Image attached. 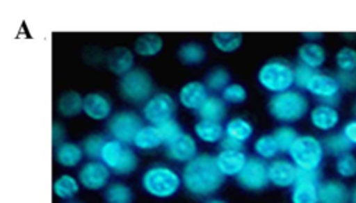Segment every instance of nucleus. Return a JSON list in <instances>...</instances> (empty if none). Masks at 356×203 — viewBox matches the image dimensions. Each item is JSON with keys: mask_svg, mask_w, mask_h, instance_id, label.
I'll use <instances>...</instances> for the list:
<instances>
[{"mask_svg": "<svg viewBox=\"0 0 356 203\" xmlns=\"http://www.w3.org/2000/svg\"><path fill=\"white\" fill-rule=\"evenodd\" d=\"M350 192L348 186L337 179H330L318 185V203H349Z\"/></svg>", "mask_w": 356, "mask_h": 203, "instance_id": "6ab92c4d", "label": "nucleus"}, {"mask_svg": "<svg viewBox=\"0 0 356 203\" xmlns=\"http://www.w3.org/2000/svg\"><path fill=\"white\" fill-rule=\"evenodd\" d=\"M111 171L102 160H89L78 171L79 184L89 190H100L108 185Z\"/></svg>", "mask_w": 356, "mask_h": 203, "instance_id": "f8f14e48", "label": "nucleus"}, {"mask_svg": "<svg viewBox=\"0 0 356 203\" xmlns=\"http://www.w3.org/2000/svg\"><path fill=\"white\" fill-rule=\"evenodd\" d=\"M181 178L184 188L191 195L196 197H207L222 186L225 177L220 172L216 157L202 153L184 165Z\"/></svg>", "mask_w": 356, "mask_h": 203, "instance_id": "f257e3e1", "label": "nucleus"}, {"mask_svg": "<svg viewBox=\"0 0 356 203\" xmlns=\"http://www.w3.org/2000/svg\"><path fill=\"white\" fill-rule=\"evenodd\" d=\"M323 145H324L325 153H328L330 156H334V157H339L342 154L350 153V150L353 147V145L343 136L342 132L331 133V135L325 136L323 139Z\"/></svg>", "mask_w": 356, "mask_h": 203, "instance_id": "2f4dec72", "label": "nucleus"}, {"mask_svg": "<svg viewBox=\"0 0 356 203\" xmlns=\"http://www.w3.org/2000/svg\"><path fill=\"white\" fill-rule=\"evenodd\" d=\"M309 111V100L299 90H286L273 95L268 100V113L284 124H292L302 120Z\"/></svg>", "mask_w": 356, "mask_h": 203, "instance_id": "7ed1b4c3", "label": "nucleus"}, {"mask_svg": "<svg viewBox=\"0 0 356 203\" xmlns=\"http://www.w3.org/2000/svg\"><path fill=\"white\" fill-rule=\"evenodd\" d=\"M118 89L122 99L134 104L146 103L154 95L152 76L140 68H134L122 75Z\"/></svg>", "mask_w": 356, "mask_h": 203, "instance_id": "0eeeda50", "label": "nucleus"}, {"mask_svg": "<svg viewBox=\"0 0 356 203\" xmlns=\"http://www.w3.org/2000/svg\"><path fill=\"white\" fill-rule=\"evenodd\" d=\"M220 149L221 150H243V143L225 135L220 142Z\"/></svg>", "mask_w": 356, "mask_h": 203, "instance_id": "de8ad7c7", "label": "nucleus"}, {"mask_svg": "<svg viewBox=\"0 0 356 203\" xmlns=\"http://www.w3.org/2000/svg\"><path fill=\"white\" fill-rule=\"evenodd\" d=\"M142 127V118L129 110L118 111L113 114L107 121V131L110 136L125 145L134 143V139Z\"/></svg>", "mask_w": 356, "mask_h": 203, "instance_id": "6e6552de", "label": "nucleus"}, {"mask_svg": "<svg viewBox=\"0 0 356 203\" xmlns=\"http://www.w3.org/2000/svg\"><path fill=\"white\" fill-rule=\"evenodd\" d=\"M100 160L115 175H129L138 168L136 153L128 145L113 138L106 140Z\"/></svg>", "mask_w": 356, "mask_h": 203, "instance_id": "423d86ee", "label": "nucleus"}, {"mask_svg": "<svg viewBox=\"0 0 356 203\" xmlns=\"http://www.w3.org/2000/svg\"><path fill=\"white\" fill-rule=\"evenodd\" d=\"M107 67L117 75H125L134 70V53L128 47H114L106 57Z\"/></svg>", "mask_w": 356, "mask_h": 203, "instance_id": "aec40b11", "label": "nucleus"}, {"mask_svg": "<svg viewBox=\"0 0 356 203\" xmlns=\"http://www.w3.org/2000/svg\"><path fill=\"white\" fill-rule=\"evenodd\" d=\"M353 113H355V115H356V103H355V107H353Z\"/></svg>", "mask_w": 356, "mask_h": 203, "instance_id": "5fc2aeb1", "label": "nucleus"}, {"mask_svg": "<svg viewBox=\"0 0 356 203\" xmlns=\"http://www.w3.org/2000/svg\"><path fill=\"white\" fill-rule=\"evenodd\" d=\"M224 131H225V135L227 136H231L242 143L248 142L252 135H253V127L252 124L243 118V117H234L231 118L225 127H224Z\"/></svg>", "mask_w": 356, "mask_h": 203, "instance_id": "c85d7f7f", "label": "nucleus"}, {"mask_svg": "<svg viewBox=\"0 0 356 203\" xmlns=\"http://www.w3.org/2000/svg\"><path fill=\"white\" fill-rule=\"evenodd\" d=\"M309 117L312 125L321 132H330L339 124V111L337 110L335 106L330 104L320 103L314 106Z\"/></svg>", "mask_w": 356, "mask_h": 203, "instance_id": "a211bd4d", "label": "nucleus"}, {"mask_svg": "<svg viewBox=\"0 0 356 203\" xmlns=\"http://www.w3.org/2000/svg\"><path fill=\"white\" fill-rule=\"evenodd\" d=\"M298 167L286 159H274L268 163V179L277 188H292L296 182Z\"/></svg>", "mask_w": 356, "mask_h": 203, "instance_id": "ddd939ff", "label": "nucleus"}, {"mask_svg": "<svg viewBox=\"0 0 356 203\" xmlns=\"http://www.w3.org/2000/svg\"><path fill=\"white\" fill-rule=\"evenodd\" d=\"M79 181L70 175L63 174L53 182V193L63 200H71L79 192Z\"/></svg>", "mask_w": 356, "mask_h": 203, "instance_id": "c756f323", "label": "nucleus"}, {"mask_svg": "<svg viewBox=\"0 0 356 203\" xmlns=\"http://www.w3.org/2000/svg\"><path fill=\"white\" fill-rule=\"evenodd\" d=\"M291 161L302 170H318L324 160L323 140L313 135H299L288 152Z\"/></svg>", "mask_w": 356, "mask_h": 203, "instance_id": "39448f33", "label": "nucleus"}, {"mask_svg": "<svg viewBox=\"0 0 356 203\" xmlns=\"http://www.w3.org/2000/svg\"><path fill=\"white\" fill-rule=\"evenodd\" d=\"M317 72V70H313L305 64H298L295 67V71H293V75H295V86H298L299 89H305L306 90V86L309 85L310 79L313 78V75Z\"/></svg>", "mask_w": 356, "mask_h": 203, "instance_id": "37998d69", "label": "nucleus"}, {"mask_svg": "<svg viewBox=\"0 0 356 203\" xmlns=\"http://www.w3.org/2000/svg\"><path fill=\"white\" fill-rule=\"evenodd\" d=\"M165 156L175 163H189L197 156V145L193 136L184 133L179 139L165 146Z\"/></svg>", "mask_w": 356, "mask_h": 203, "instance_id": "2eb2a0df", "label": "nucleus"}, {"mask_svg": "<svg viewBox=\"0 0 356 203\" xmlns=\"http://www.w3.org/2000/svg\"><path fill=\"white\" fill-rule=\"evenodd\" d=\"M298 58L300 64L317 70L325 63L327 53L324 47L317 42H306L298 49Z\"/></svg>", "mask_w": 356, "mask_h": 203, "instance_id": "4be33fe9", "label": "nucleus"}, {"mask_svg": "<svg viewBox=\"0 0 356 203\" xmlns=\"http://www.w3.org/2000/svg\"><path fill=\"white\" fill-rule=\"evenodd\" d=\"M222 100L225 103H229V104H241L246 100L248 97V93H246V89L245 86H242L241 83H236V82H231L222 92Z\"/></svg>", "mask_w": 356, "mask_h": 203, "instance_id": "79ce46f5", "label": "nucleus"}, {"mask_svg": "<svg viewBox=\"0 0 356 203\" xmlns=\"http://www.w3.org/2000/svg\"><path fill=\"white\" fill-rule=\"evenodd\" d=\"M337 81L341 86V90L355 92L356 90V70L355 71H339L337 74Z\"/></svg>", "mask_w": 356, "mask_h": 203, "instance_id": "c03bdc74", "label": "nucleus"}, {"mask_svg": "<svg viewBox=\"0 0 356 203\" xmlns=\"http://www.w3.org/2000/svg\"><path fill=\"white\" fill-rule=\"evenodd\" d=\"M335 170L341 178H353L356 175V156L346 153L337 157Z\"/></svg>", "mask_w": 356, "mask_h": 203, "instance_id": "ea45409f", "label": "nucleus"}, {"mask_svg": "<svg viewBox=\"0 0 356 203\" xmlns=\"http://www.w3.org/2000/svg\"><path fill=\"white\" fill-rule=\"evenodd\" d=\"M274 138L278 143V147L281 150V153H288L289 149L292 147V145L295 143V140L298 139V132L295 128H292L291 125H282V127H278L275 131H274Z\"/></svg>", "mask_w": 356, "mask_h": 203, "instance_id": "4c0bfd02", "label": "nucleus"}, {"mask_svg": "<svg viewBox=\"0 0 356 203\" xmlns=\"http://www.w3.org/2000/svg\"><path fill=\"white\" fill-rule=\"evenodd\" d=\"M196 113L200 120L221 122L227 115V103L222 100V97L209 96Z\"/></svg>", "mask_w": 356, "mask_h": 203, "instance_id": "5701e85b", "label": "nucleus"}, {"mask_svg": "<svg viewBox=\"0 0 356 203\" xmlns=\"http://www.w3.org/2000/svg\"><path fill=\"white\" fill-rule=\"evenodd\" d=\"M65 203H79V202H74V200H70V202H65Z\"/></svg>", "mask_w": 356, "mask_h": 203, "instance_id": "864d4df0", "label": "nucleus"}, {"mask_svg": "<svg viewBox=\"0 0 356 203\" xmlns=\"http://www.w3.org/2000/svg\"><path fill=\"white\" fill-rule=\"evenodd\" d=\"M243 150H220L216 156V163L224 177H236L248 161Z\"/></svg>", "mask_w": 356, "mask_h": 203, "instance_id": "f3484780", "label": "nucleus"}, {"mask_svg": "<svg viewBox=\"0 0 356 203\" xmlns=\"http://www.w3.org/2000/svg\"><path fill=\"white\" fill-rule=\"evenodd\" d=\"M296 181H306V182L320 184V171L318 170H302V168H298Z\"/></svg>", "mask_w": 356, "mask_h": 203, "instance_id": "a18cd8bd", "label": "nucleus"}, {"mask_svg": "<svg viewBox=\"0 0 356 203\" xmlns=\"http://www.w3.org/2000/svg\"><path fill=\"white\" fill-rule=\"evenodd\" d=\"M179 60L186 65H193L204 61L206 58V50L203 44L197 42H188L184 43L178 50Z\"/></svg>", "mask_w": 356, "mask_h": 203, "instance_id": "f704fd0d", "label": "nucleus"}, {"mask_svg": "<svg viewBox=\"0 0 356 203\" xmlns=\"http://www.w3.org/2000/svg\"><path fill=\"white\" fill-rule=\"evenodd\" d=\"M209 97V89L206 83L200 81L186 82L178 92V100L182 107L197 111Z\"/></svg>", "mask_w": 356, "mask_h": 203, "instance_id": "4468645a", "label": "nucleus"}, {"mask_svg": "<svg viewBox=\"0 0 356 203\" xmlns=\"http://www.w3.org/2000/svg\"><path fill=\"white\" fill-rule=\"evenodd\" d=\"M136 149L139 150H145V152H149V150H154L157 147H160L163 143V139H161V135L159 132V128L156 125H143L135 139H134V143H132Z\"/></svg>", "mask_w": 356, "mask_h": 203, "instance_id": "b1692460", "label": "nucleus"}, {"mask_svg": "<svg viewBox=\"0 0 356 203\" xmlns=\"http://www.w3.org/2000/svg\"><path fill=\"white\" fill-rule=\"evenodd\" d=\"M143 190L157 199H167L174 196L181 185L182 178L175 170L164 164H156L145 170L140 179Z\"/></svg>", "mask_w": 356, "mask_h": 203, "instance_id": "f03ea898", "label": "nucleus"}, {"mask_svg": "<svg viewBox=\"0 0 356 203\" xmlns=\"http://www.w3.org/2000/svg\"><path fill=\"white\" fill-rule=\"evenodd\" d=\"M104 200L107 203H132V189L122 182H111L106 186Z\"/></svg>", "mask_w": 356, "mask_h": 203, "instance_id": "72a5a7b5", "label": "nucleus"}, {"mask_svg": "<svg viewBox=\"0 0 356 203\" xmlns=\"http://www.w3.org/2000/svg\"><path fill=\"white\" fill-rule=\"evenodd\" d=\"M350 203H356V186L350 192Z\"/></svg>", "mask_w": 356, "mask_h": 203, "instance_id": "3c124183", "label": "nucleus"}, {"mask_svg": "<svg viewBox=\"0 0 356 203\" xmlns=\"http://www.w3.org/2000/svg\"><path fill=\"white\" fill-rule=\"evenodd\" d=\"M238 185L250 192H259L268 186V164L260 157L248 159L242 171L236 175Z\"/></svg>", "mask_w": 356, "mask_h": 203, "instance_id": "1a4fd4ad", "label": "nucleus"}, {"mask_svg": "<svg viewBox=\"0 0 356 203\" xmlns=\"http://www.w3.org/2000/svg\"><path fill=\"white\" fill-rule=\"evenodd\" d=\"M253 150L257 157L263 160H274L281 153L274 135H261L256 139Z\"/></svg>", "mask_w": 356, "mask_h": 203, "instance_id": "473e14b6", "label": "nucleus"}, {"mask_svg": "<svg viewBox=\"0 0 356 203\" xmlns=\"http://www.w3.org/2000/svg\"><path fill=\"white\" fill-rule=\"evenodd\" d=\"M320 184L296 181L291 189V202L292 203H318Z\"/></svg>", "mask_w": 356, "mask_h": 203, "instance_id": "bb28decb", "label": "nucleus"}, {"mask_svg": "<svg viewBox=\"0 0 356 203\" xmlns=\"http://www.w3.org/2000/svg\"><path fill=\"white\" fill-rule=\"evenodd\" d=\"M335 64L339 71H355L356 70V49L343 46L335 53Z\"/></svg>", "mask_w": 356, "mask_h": 203, "instance_id": "58836bf2", "label": "nucleus"}, {"mask_svg": "<svg viewBox=\"0 0 356 203\" xmlns=\"http://www.w3.org/2000/svg\"><path fill=\"white\" fill-rule=\"evenodd\" d=\"M195 135L204 143H220L221 139L225 136V131L221 125V122H213V121H204L199 120L195 124Z\"/></svg>", "mask_w": 356, "mask_h": 203, "instance_id": "a878e982", "label": "nucleus"}, {"mask_svg": "<svg viewBox=\"0 0 356 203\" xmlns=\"http://www.w3.org/2000/svg\"><path fill=\"white\" fill-rule=\"evenodd\" d=\"M159 128V132L161 135V139H163V143L167 146L172 142H175L177 139H179L182 135H184V131L181 128V125L172 118V120H168L160 125H157Z\"/></svg>", "mask_w": 356, "mask_h": 203, "instance_id": "a19ab883", "label": "nucleus"}, {"mask_svg": "<svg viewBox=\"0 0 356 203\" xmlns=\"http://www.w3.org/2000/svg\"><path fill=\"white\" fill-rule=\"evenodd\" d=\"M82 146L74 142H61L54 146V159L63 167H76L83 159Z\"/></svg>", "mask_w": 356, "mask_h": 203, "instance_id": "412c9836", "label": "nucleus"}, {"mask_svg": "<svg viewBox=\"0 0 356 203\" xmlns=\"http://www.w3.org/2000/svg\"><path fill=\"white\" fill-rule=\"evenodd\" d=\"M111 102L110 99L99 92H90L83 96V114L92 120L102 121L111 117Z\"/></svg>", "mask_w": 356, "mask_h": 203, "instance_id": "dca6fc26", "label": "nucleus"}, {"mask_svg": "<svg viewBox=\"0 0 356 203\" xmlns=\"http://www.w3.org/2000/svg\"><path fill=\"white\" fill-rule=\"evenodd\" d=\"M83 108V96H81L78 92L70 90L60 96L57 102V110L64 117H75L78 115Z\"/></svg>", "mask_w": 356, "mask_h": 203, "instance_id": "cd10ccee", "label": "nucleus"}, {"mask_svg": "<svg viewBox=\"0 0 356 203\" xmlns=\"http://www.w3.org/2000/svg\"><path fill=\"white\" fill-rule=\"evenodd\" d=\"M243 36L239 32H214L211 35V43L222 53H232L242 44Z\"/></svg>", "mask_w": 356, "mask_h": 203, "instance_id": "7c9ffc66", "label": "nucleus"}, {"mask_svg": "<svg viewBox=\"0 0 356 203\" xmlns=\"http://www.w3.org/2000/svg\"><path fill=\"white\" fill-rule=\"evenodd\" d=\"M106 140H107L106 136L100 135V133H92V135L86 136L81 145L83 154L89 160H100L102 150H103Z\"/></svg>", "mask_w": 356, "mask_h": 203, "instance_id": "c9c22d12", "label": "nucleus"}, {"mask_svg": "<svg viewBox=\"0 0 356 203\" xmlns=\"http://www.w3.org/2000/svg\"><path fill=\"white\" fill-rule=\"evenodd\" d=\"M295 67L285 58H271L257 71V81L263 89L273 95L291 90L295 85Z\"/></svg>", "mask_w": 356, "mask_h": 203, "instance_id": "20e7f679", "label": "nucleus"}, {"mask_svg": "<svg viewBox=\"0 0 356 203\" xmlns=\"http://www.w3.org/2000/svg\"><path fill=\"white\" fill-rule=\"evenodd\" d=\"M161 49H163V39L160 38L159 33H153V32L139 35L134 44L135 53L142 57H153L159 54Z\"/></svg>", "mask_w": 356, "mask_h": 203, "instance_id": "393cba45", "label": "nucleus"}, {"mask_svg": "<svg viewBox=\"0 0 356 203\" xmlns=\"http://www.w3.org/2000/svg\"><path fill=\"white\" fill-rule=\"evenodd\" d=\"M142 114L150 125L157 127L174 118L175 102L171 97V95L165 92H157L143 104Z\"/></svg>", "mask_w": 356, "mask_h": 203, "instance_id": "9d476101", "label": "nucleus"}, {"mask_svg": "<svg viewBox=\"0 0 356 203\" xmlns=\"http://www.w3.org/2000/svg\"><path fill=\"white\" fill-rule=\"evenodd\" d=\"M204 203H227L225 200H221V199H209L206 200Z\"/></svg>", "mask_w": 356, "mask_h": 203, "instance_id": "603ef678", "label": "nucleus"}, {"mask_svg": "<svg viewBox=\"0 0 356 203\" xmlns=\"http://www.w3.org/2000/svg\"><path fill=\"white\" fill-rule=\"evenodd\" d=\"M51 136H53V145L57 146L63 142V138H64V128L61 124L58 122H54L53 124V128H51Z\"/></svg>", "mask_w": 356, "mask_h": 203, "instance_id": "09e8293b", "label": "nucleus"}, {"mask_svg": "<svg viewBox=\"0 0 356 203\" xmlns=\"http://www.w3.org/2000/svg\"><path fill=\"white\" fill-rule=\"evenodd\" d=\"M343 136L353 145L356 146V118L355 120H350L348 121L343 127H342V131Z\"/></svg>", "mask_w": 356, "mask_h": 203, "instance_id": "49530a36", "label": "nucleus"}, {"mask_svg": "<svg viewBox=\"0 0 356 203\" xmlns=\"http://www.w3.org/2000/svg\"><path fill=\"white\" fill-rule=\"evenodd\" d=\"M306 90L313 95L321 104L337 106L341 100V86L337 76L317 71L310 79Z\"/></svg>", "mask_w": 356, "mask_h": 203, "instance_id": "9b49d317", "label": "nucleus"}, {"mask_svg": "<svg viewBox=\"0 0 356 203\" xmlns=\"http://www.w3.org/2000/svg\"><path fill=\"white\" fill-rule=\"evenodd\" d=\"M229 74L225 68L217 67L214 70H211L207 75H206V86L209 90L213 92H222L231 82H229Z\"/></svg>", "mask_w": 356, "mask_h": 203, "instance_id": "e433bc0d", "label": "nucleus"}, {"mask_svg": "<svg viewBox=\"0 0 356 203\" xmlns=\"http://www.w3.org/2000/svg\"><path fill=\"white\" fill-rule=\"evenodd\" d=\"M303 36L306 39H309V42H316L317 39H320L323 36V33H320V32H303Z\"/></svg>", "mask_w": 356, "mask_h": 203, "instance_id": "8fccbe9b", "label": "nucleus"}]
</instances>
